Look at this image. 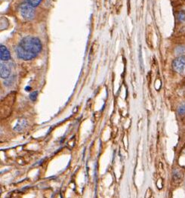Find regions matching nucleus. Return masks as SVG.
I'll return each mask as SVG.
<instances>
[{"label": "nucleus", "instance_id": "nucleus-1", "mask_svg": "<svg viewBox=\"0 0 185 198\" xmlns=\"http://www.w3.org/2000/svg\"><path fill=\"white\" fill-rule=\"evenodd\" d=\"M42 48V43L38 38L29 36L20 40L16 48V55L22 60H32L38 55Z\"/></svg>", "mask_w": 185, "mask_h": 198}, {"label": "nucleus", "instance_id": "nucleus-2", "mask_svg": "<svg viewBox=\"0 0 185 198\" xmlns=\"http://www.w3.org/2000/svg\"><path fill=\"white\" fill-rule=\"evenodd\" d=\"M14 99H15V92H11L8 95H7L2 102L1 103V117H3L4 114L8 113L7 108L8 110L9 114L11 112V108H12L13 105H14Z\"/></svg>", "mask_w": 185, "mask_h": 198}, {"label": "nucleus", "instance_id": "nucleus-3", "mask_svg": "<svg viewBox=\"0 0 185 198\" xmlns=\"http://www.w3.org/2000/svg\"><path fill=\"white\" fill-rule=\"evenodd\" d=\"M20 13L24 20H31L35 15L34 7H33L28 2H23L20 5Z\"/></svg>", "mask_w": 185, "mask_h": 198}, {"label": "nucleus", "instance_id": "nucleus-4", "mask_svg": "<svg viewBox=\"0 0 185 198\" xmlns=\"http://www.w3.org/2000/svg\"><path fill=\"white\" fill-rule=\"evenodd\" d=\"M173 70L179 74H182L185 72V56H177L173 60L171 64Z\"/></svg>", "mask_w": 185, "mask_h": 198}, {"label": "nucleus", "instance_id": "nucleus-5", "mask_svg": "<svg viewBox=\"0 0 185 198\" xmlns=\"http://www.w3.org/2000/svg\"><path fill=\"white\" fill-rule=\"evenodd\" d=\"M0 58L2 61H7L11 58L9 50L3 45H1V47H0Z\"/></svg>", "mask_w": 185, "mask_h": 198}, {"label": "nucleus", "instance_id": "nucleus-6", "mask_svg": "<svg viewBox=\"0 0 185 198\" xmlns=\"http://www.w3.org/2000/svg\"><path fill=\"white\" fill-rule=\"evenodd\" d=\"M1 78L7 79L10 77L11 74V68L9 66L4 63H1Z\"/></svg>", "mask_w": 185, "mask_h": 198}, {"label": "nucleus", "instance_id": "nucleus-7", "mask_svg": "<svg viewBox=\"0 0 185 198\" xmlns=\"http://www.w3.org/2000/svg\"><path fill=\"white\" fill-rule=\"evenodd\" d=\"M26 126H27V120H24V119H21V120H18V122H17V123L16 124V126H14V129L15 131H18V132H20V131L23 130Z\"/></svg>", "mask_w": 185, "mask_h": 198}, {"label": "nucleus", "instance_id": "nucleus-8", "mask_svg": "<svg viewBox=\"0 0 185 198\" xmlns=\"http://www.w3.org/2000/svg\"><path fill=\"white\" fill-rule=\"evenodd\" d=\"M183 178V174L178 169H174L172 172V178L174 181H180Z\"/></svg>", "mask_w": 185, "mask_h": 198}, {"label": "nucleus", "instance_id": "nucleus-9", "mask_svg": "<svg viewBox=\"0 0 185 198\" xmlns=\"http://www.w3.org/2000/svg\"><path fill=\"white\" fill-rule=\"evenodd\" d=\"M174 53L177 56L183 55L185 54V46H183V45L177 46L174 49Z\"/></svg>", "mask_w": 185, "mask_h": 198}, {"label": "nucleus", "instance_id": "nucleus-10", "mask_svg": "<svg viewBox=\"0 0 185 198\" xmlns=\"http://www.w3.org/2000/svg\"><path fill=\"white\" fill-rule=\"evenodd\" d=\"M177 114H178L179 116H180V117L185 115V102H183L181 105H179V107L177 108Z\"/></svg>", "mask_w": 185, "mask_h": 198}, {"label": "nucleus", "instance_id": "nucleus-11", "mask_svg": "<svg viewBox=\"0 0 185 198\" xmlns=\"http://www.w3.org/2000/svg\"><path fill=\"white\" fill-rule=\"evenodd\" d=\"M177 20H178L179 22H180V23H182V22H184L185 21V11L182 10V11H179L178 14H177Z\"/></svg>", "mask_w": 185, "mask_h": 198}, {"label": "nucleus", "instance_id": "nucleus-12", "mask_svg": "<svg viewBox=\"0 0 185 198\" xmlns=\"http://www.w3.org/2000/svg\"><path fill=\"white\" fill-rule=\"evenodd\" d=\"M13 83H14V77H8V78L5 79V82H4V85L7 87H9L13 84Z\"/></svg>", "mask_w": 185, "mask_h": 198}, {"label": "nucleus", "instance_id": "nucleus-13", "mask_svg": "<svg viewBox=\"0 0 185 198\" xmlns=\"http://www.w3.org/2000/svg\"><path fill=\"white\" fill-rule=\"evenodd\" d=\"M42 0H27V2L32 5L33 7L36 8V6H38Z\"/></svg>", "mask_w": 185, "mask_h": 198}, {"label": "nucleus", "instance_id": "nucleus-14", "mask_svg": "<svg viewBox=\"0 0 185 198\" xmlns=\"http://www.w3.org/2000/svg\"><path fill=\"white\" fill-rule=\"evenodd\" d=\"M37 96H38V92H37V91H35V92H32V93L30 94V98L31 100L33 101V102H35V101L36 100Z\"/></svg>", "mask_w": 185, "mask_h": 198}, {"label": "nucleus", "instance_id": "nucleus-15", "mask_svg": "<svg viewBox=\"0 0 185 198\" xmlns=\"http://www.w3.org/2000/svg\"><path fill=\"white\" fill-rule=\"evenodd\" d=\"M184 186H185V181H184Z\"/></svg>", "mask_w": 185, "mask_h": 198}]
</instances>
